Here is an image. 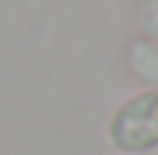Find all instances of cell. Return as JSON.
Wrapping results in <instances>:
<instances>
[{
	"instance_id": "6da1fadb",
	"label": "cell",
	"mask_w": 158,
	"mask_h": 155,
	"mask_svg": "<svg viewBox=\"0 0 158 155\" xmlns=\"http://www.w3.org/2000/svg\"><path fill=\"white\" fill-rule=\"evenodd\" d=\"M107 138L117 152L138 155L158 145V93L144 90L124 100L107 124Z\"/></svg>"
},
{
	"instance_id": "7a4b0ae2",
	"label": "cell",
	"mask_w": 158,
	"mask_h": 155,
	"mask_svg": "<svg viewBox=\"0 0 158 155\" xmlns=\"http://www.w3.org/2000/svg\"><path fill=\"white\" fill-rule=\"evenodd\" d=\"M127 66L134 72V80H141L151 93H158V45L148 38L131 41L127 48Z\"/></svg>"
},
{
	"instance_id": "3957f363",
	"label": "cell",
	"mask_w": 158,
	"mask_h": 155,
	"mask_svg": "<svg viewBox=\"0 0 158 155\" xmlns=\"http://www.w3.org/2000/svg\"><path fill=\"white\" fill-rule=\"evenodd\" d=\"M138 17H141L144 38L158 45V0H144V4H141V11H138Z\"/></svg>"
}]
</instances>
